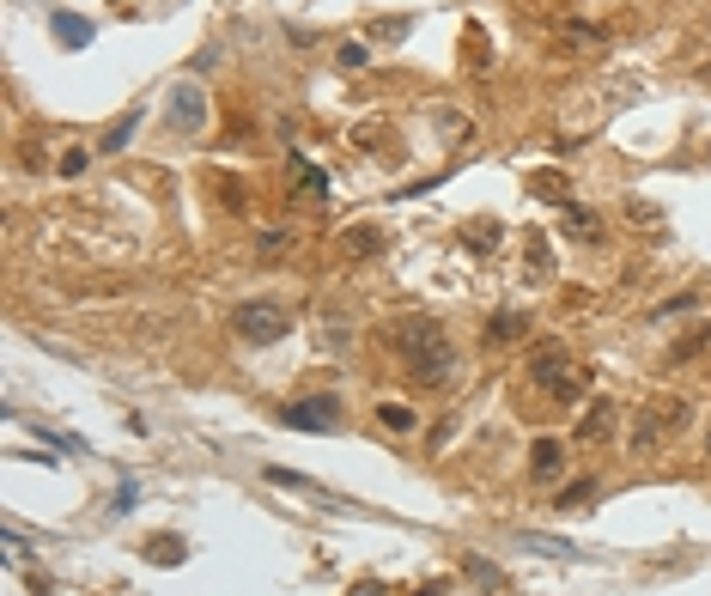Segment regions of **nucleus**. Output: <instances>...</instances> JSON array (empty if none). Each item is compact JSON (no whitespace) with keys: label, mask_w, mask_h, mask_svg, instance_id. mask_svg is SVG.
I'll return each instance as SVG.
<instances>
[{"label":"nucleus","mask_w":711,"mask_h":596,"mask_svg":"<svg viewBox=\"0 0 711 596\" xmlns=\"http://www.w3.org/2000/svg\"><path fill=\"white\" fill-rule=\"evenodd\" d=\"M395 353H402V365H408L414 384H444L450 371H456L450 335H444L432 317H402V323H395Z\"/></svg>","instance_id":"nucleus-1"},{"label":"nucleus","mask_w":711,"mask_h":596,"mask_svg":"<svg viewBox=\"0 0 711 596\" xmlns=\"http://www.w3.org/2000/svg\"><path fill=\"white\" fill-rule=\"evenodd\" d=\"M529 384L535 390H547V396H560V402H572L578 390H584V371H578V359L566 353V347H541L535 359H529Z\"/></svg>","instance_id":"nucleus-2"},{"label":"nucleus","mask_w":711,"mask_h":596,"mask_svg":"<svg viewBox=\"0 0 711 596\" xmlns=\"http://www.w3.org/2000/svg\"><path fill=\"white\" fill-rule=\"evenodd\" d=\"M681 426H687V402H675V396L651 402L639 420H632V451H639V457H657V451H663V438H675Z\"/></svg>","instance_id":"nucleus-3"},{"label":"nucleus","mask_w":711,"mask_h":596,"mask_svg":"<svg viewBox=\"0 0 711 596\" xmlns=\"http://www.w3.org/2000/svg\"><path fill=\"white\" fill-rule=\"evenodd\" d=\"M231 329L244 335L250 347H268V341L286 335V305H280V298H244V305L231 311Z\"/></svg>","instance_id":"nucleus-4"},{"label":"nucleus","mask_w":711,"mask_h":596,"mask_svg":"<svg viewBox=\"0 0 711 596\" xmlns=\"http://www.w3.org/2000/svg\"><path fill=\"white\" fill-rule=\"evenodd\" d=\"M280 420L298 426V432H335V426H341V402H335V396H304V402L280 408Z\"/></svg>","instance_id":"nucleus-5"},{"label":"nucleus","mask_w":711,"mask_h":596,"mask_svg":"<svg viewBox=\"0 0 711 596\" xmlns=\"http://www.w3.org/2000/svg\"><path fill=\"white\" fill-rule=\"evenodd\" d=\"M165 116H171V128H189V134H195V128H207V92H201V86H189V80H183V86H171V110H165Z\"/></svg>","instance_id":"nucleus-6"},{"label":"nucleus","mask_w":711,"mask_h":596,"mask_svg":"<svg viewBox=\"0 0 711 596\" xmlns=\"http://www.w3.org/2000/svg\"><path fill=\"white\" fill-rule=\"evenodd\" d=\"M614 420H620V408H614L608 396H590V408L578 414V438H572V444H602V438L614 432Z\"/></svg>","instance_id":"nucleus-7"},{"label":"nucleus","mask_w":711,"mask_h":596,"mask_svg":"<svg viewBox=\"0 0 711 596\" xmlns=\"http://www.w3.org/2000/svg\"><path fill=\"white\" fill-rule=\"evenodd\" d=\"M560 226H566V238H584V244H602V238H608L602 219H596L590 207H572V201H566V213H560Z\"/></svg>","instance_id":"nucleus-8"},{"label":"nucleus","mask_w":711,"mask_h":596,"mask_svg":"<svg viewBox=\"0 0 711 596\" xmlns=\"http://www.w3.org/2000/svg\"><path fill=\"white\" fill-rule=\"evenodd\" d=\"M341 250H347L353 262L377 256V250H383V226H347V232H341Z\"/></svg>","instance_id":"nucleus-9"},{"label":"nucleus","mask_w":711,"mask_h":596,"mask_svg":"<svg viewBox=\"0 0 711 596\" xmlns=\"http://www.w3.org/2000/svg\"><path fill=\"white\" fill-rule=\"evenodd\" d=\"M529 195H541V201H572V177L566 171H529Z\"/></svg>","instance_id":"nucleus-10"},{"label":"nucleus","mask_w":711,"mask_h":596,"mask_svg":"<svg viewBox=\"0 0 711 596\" xmlns=\"http://www.w3.org/2000/svg\"><path fill=\"white\" fill-rule=\"evenodd\" d=\"M523 335H529V317H523V311H499V317L487 323V341H493V347H511V341H523Z\"/></svg>","instance_id":"nucleus-11"},{"label":"nucleus","mask_w":711,"mask_h":596,"mask_svg":"<svg viewBox=\"0 0 711 596\" xmlns=\"http://www.w3.org/2000/svg\"><path fill=\"white\" fill-rule=\"evenodd\" d=\"M292 183H298V195H310V201H329V177L316 171L310 159H292Z\"/></svg>","instance_id":"nucleus-12"},{"label":"nucleus","mask_w":711,"mask_h":596,"mask_svg":"<svg viewBox=\"0 0 711 596\" xmlns=\"http://www.w3.org/2000/svg\"><path fill=\"white\" fill-rule=\"evenodd\" d=\"M596 43H602V31L590 19H560V49H596Z\"/></svg>","instance_id":"nucleus-13"},{"label":"nucleus","mask_w":711,"mask_h":596,"mask_svg":"<svg viewBox=\"0 0 711 596\" xmlns=\"http://www.w3.org/2000/svg\"><path fill=\"white\" fill-rule=\"evenodd\" d=\"M49 25H55V37H61L67 49H86V43H92V25H86V19H73V13H55Z\"/></svg>","instance_id":"nucleus-14"},{"label":"nucleus","mask_w":711,"mask_h":596,"mask_svg":"<svg viewBox=\"0 0 711 596\" xmlns=\"http://www.w3.org/2000/svg\"><path fill=\"white\" fill-rule=\"evenodd\" d=\"M626 219H632V226H645V232H657L663 226V207L651 195H626Z\"/></svg>","instance_id":"nucleus-15"},{"label":"nucleus","mask_w":711,"mask_h":596,"mask_svg":"<svg viewBox=\"0 0 711 596\" xmlns=\"http://www.w3.org/2000/svg\"><path fill=\"white\" fill-rule=\"evenodd\" d=\"M523 274L541 286V280H553V256H547V238H529V256H523Z\"/></svg>","instance_id":"nucleus-16"},{"label":"nucleus","mask_w":711,"mask_h":596,"mask_svg":"<svg viewBox=\"0 0 711 596\" xmlns=\"http://www.w3.org/2000/svg\"><path fill=\"white\" fill-rule=\"evenodd\" d=\"M134 122H140V116H134V110H128V116H116V122H110V128H104V140H98V153H122V146H128V140H134Z\"/></svg>","instance_id":"nucleus-17"},{"label":"nucleus","mask_w":711,"mask_h":596,"mask_svg":"<svg viewBox=\"0 0 711 596\" xmlns=\"http://www.w3.org/2000/svg\"><path fill=\"white\" fill-rule=\"evenodd\" d=\"M499 238H505V232H499V219H481V226H462V244H468V250H481V256H487Z\"/></svg>","instance_id":"nucleus-18"},{"label":"nucleus","mask_w":711,"mask_h":596,"mask_svg":"<svg viewBox=\"0 0 711 596\" xmlns=\"http://www.w3.org/2000/svg\"><path fill=\"white\" fill-rule=\"evenodd\" d=\"M462 572H468L474 584H487V590H505V572H499L493 560H481V554H468V560H462Z\"/></svg>","instance_id":"nucleus-19"},{"label":"nucleus","mask_w":711,"mask_h":596,"mask_svg":"<svg viewBox=\"0 0 711 596\" xmlns=\"http://www.w3.org/2000/svg\"><path fill=\"white\" fill-rule=\"evenodd\" d=\"M560 457H566V444H560V438H541L529 463H535V475H553V469H560Z\"/></svg>","instance_id":"nucleus-20"},{"label":"nucleus","mask_w":711,"mask_h":596,"mask_svg":"<svg viewBox=\"0 0 711 596\" xmlns=\"http://www.w3.org/2000/svg\"><path fill=\"white\" fill-rule=\"evenodd\" d=\"M590 493H596V481H572L566 493H553V505H560V511H578V505H584Z\"/></svg>","instance_id":"nucleus-21"},{"label":"nucleus","mask_w":711,"mask_h":596,"mask_svg":"<svg viewBox=\"0 0 711 596\" xmlns=\"http://www.w3.org/2000/svg\"><path fill=\"white\" fill-rule=\"evenodd\" d=\"M268 481H274V487H298V493H316V481H310V475H298V469H268Z\"/></svg>","instance_id":"nucleus-22"},{"label":"nucleus","mask_w":711,"mask_h":596,"mask_svg":"<svg viewBox=\"0 0 711 596\" xmlns=\"http://www.w3.org/2000/svg\"><path fill=\"white\" fill-rule=\"evenodd\" d=\"M377 420H383L389 432H408V426H414V414H408L402 402H389V408H377Z\"/></svg>","instance_id":"nucleus-23"},{"label":"nucleus","mask_w":711,"mask_h":596,"mask_svg":"<svg viewBox=\"0 0 711 596\" xmlns=\"http://www.w3.org/2000/svg\"><path fill=\"white\" fill-rule=\"evenodd\" d=\"M55 171L61 177H79V171H86V146H67V153L55 159Z\"/></svg>","instance_id":"nucleus-24"},{"label":"nucleus","mask_w":711,"mask_h":596,"mask_svg":"<svg viewBox=\"0 0 711 596\" xmlns=\"http://www.w3.org/2000/svg\"><path fill=\"white\" fill-rule=\"evenodd\" d=\"M256 250L274 262V256H286V250H292V232H262V244H256Z\"/></svg>","instance_id":"nucleus-25"},{"label":"nucleus","mask_w":711,"mask_h":596,"mask_svg":"<svg viewBox=\"0 0 711 596\" xmlns=\"http://www.w3.org/2000/svg\"><path fill=\"white\" fill-rule=\"evenodd\" d=\"M323 341H329V347H347V341H353V323H341V317H323Z\"/></svg>","instance_id":"nucleus-26"},{"label":"nucleus","mask_w":711,"mask_h":596,"mask_svg":"<svg viewBox=\"0 0 711 596\" xmlns=\"http://www.w3.org/2000/svg\"><path fill=\"white\" fill-rule=\"evenodd\" d=\"M335 55H341V67H347V73H359V67L371 61V55H365V43H341Z\"/></svg>","instance_id":"nucleus-27"},{"label":"nucleus","mask_w":711,"mask_h":596,"mask_svg":"<svg viewBox=\"0 0 711 596\" xmlns=\"http://www.w3.org/2000/svg\"><path fill=\"white\" fill-rule=\"evenodd\" d=\"M705 341H711V329H693V335H687V341H681V347H675V359H693V353H699V347H705Z\"/></svg>","instance_id":"nucleus-28"},{"label":"nucleus","mask_w":711,"mask_h":596,"mask_svg":"<svg viewBox=\"0 0 711 596\" xmlns=\"http://www.w3.org/2000/svg\"><path fill=\"white\" fill-rule=\"evenodd\" d=\"M377 37H383V43H402V37H408V19H389V25L377 19Z\"/></svg>","instance_id":"nucleus-29"},{"label":"nucleus","mask_w":711,"mask_h":596,"mask_svg":"<svg viewBox=\"0 0 711 596\" xmlns=\"http://www.w3.org/2000/svg\"><path fill=\"white\" fill-rule=\"evenodd\" d=\"M353 596H383V590H377V584L365 578V584H353Z\"/></svg>","instance_id":"nucleus-30"},{"label":"nucleus","mask_w":711,"mask_h":596,"mask_svg":"<svg viewBox=\"0 0 711 596\" xmlns=\"http://www.w3.org/2000/svg\"><path fill=\"white\" fill-rule=\"evenodd\" d=\"M699 80H705V86H711V67H705V73H699Z\"/></svg>","instance_id":"nucleus-31"},{"label":"nucleus","mask_w":711,"mask_h":596,"mask_svg":"<svg viewBox=\"0 0 711 596\" xmlns=\"http://www.w3.org/2000/svg\"><path fill=\"white\" fill-rule=\"evenodd\" d=\"M705 457H711V432H705Z\"/></svg>","instance_id":"nucleus-32"}]
</instances>
